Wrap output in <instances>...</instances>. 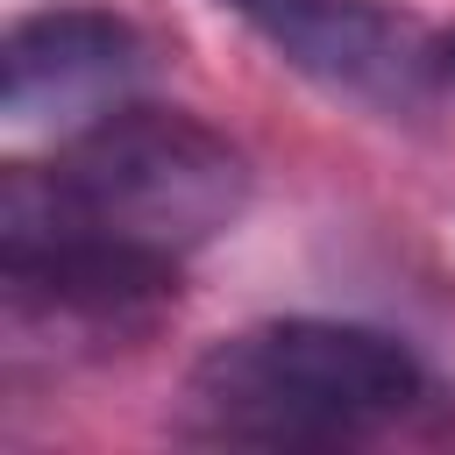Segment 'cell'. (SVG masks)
<instances>
[{
    "label": "cell",
    "instance_id": "1",
    "mask_svg": "<svg viewBox=\"0 0 455 455\" xmlns=\"http://www.w3.org/2000/svg\"><path fill=\"white\" fill-rule=\"evenodd\" d=\"M427 398V363L355 320H256L220 334L178 391V434L213 448H341L398 427Z\"/></svg>",
    "mask_w": 455,
    "mask_h": 455
},
{
    "label": "cell",
    "instance_id": "2",
    "mask_svg": "<svg viewBox=\"0 0 455 455\" xmlns=\"http://www.w3.org/2000/svg\"><path fill=\"white\" fill-rule=\"evenodd\" d=\"M50 185L85 228L185 263L242 220L249 156L185 107L121 100L71 128V142L50 164Z\"/></svg>",
    "mask_w": 455,
    "mask_h": 455
},
{
    "label": "cell",
    "instance_id": "3",
    "mask_svg": "<svg viewBox=\"0 0 455 455\" xmlns=\"http://www.w3.org/2000/svg\"><path fill=\"white\" fill-rule=\"evenodd\" d=\"M235 14L249 36L277 50L299 78H313L327 100H348L377 121H419L448 71H441V36L391 7V0H213Z\"/></svg>",
    "mask_w": 455,
    "mask_h": 455
},
{
    "label": "cell",
    "instance_id": "4",
    "mask_svg": "<svg viewBox=\"0 0 455 455\" xmlns=\"http://www.w3.org/2000/svg\"><path fill=\"white\" fill-rule=\"evenodd\" d=\"M142 71H149V43L135 21L107 7H43L21 14L0 43V107L14 128L92 121L121 107Z\"/></svg>",
    "mask_w": 455,
    "mask_h": 455
},
{
    "label": "cell",
    "instance_id": "5",
    "mask_svg": "<svg viewBox=\"0 0 455 455\" xmlns=\"http://www.w3.org/2000/svg\"><path fill=\"white\" fill-rule=\"evenodd\" d=\"M441 71H448V85H455V28H441Z\"/></svg>",
    "mask_w": 455,
    "mask_h": 455
}]
</instances>
